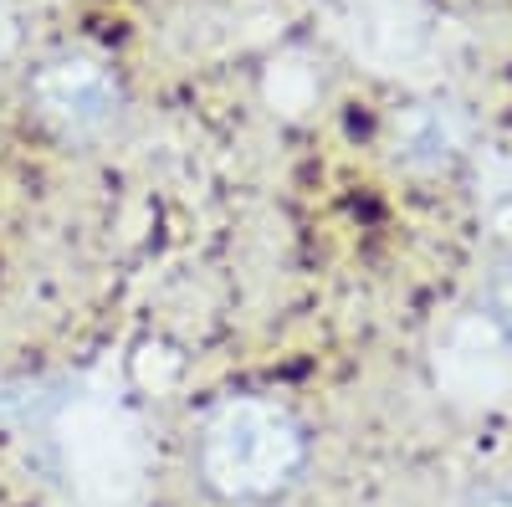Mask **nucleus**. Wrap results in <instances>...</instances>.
Returning a JSON list of instances; mask_svg holds the SVG:
<instances>
[{"label":"nucleus","mask_w":512,"mask_h":507,"mask_svg":"<svg viewBox=\"0 0 512 507\" xmlns=\"http://www.w3.org/2000/svg\"><path fill=\"white\" fill-rule=\"evenodd\" d=\"M200 482L226 502H267L308 467V431L287 405L236 395L216 405L195 441Z\"/></svg>","instance_id":"f257e3e1"},{"label":"nucleus","mask_w":512,"mask_h":507,"mask_svg":"<svg viewBox=\"0 0 512 507\" xmlns=\"http://www.w3.org/2000/svg\"><path fill=\"white\" fill-rule=\"evenodd\" d=\"M52 446L72 492L93 507H123L144 487L149 446L139 420L108 400H72L52 420Z\"/></svg>","instance_id":"f03ea898"},{"label":"nucleus","mask_w":512,"mask_h":507,"mask_svg":"<svg viewBox=\"0 0 512 507\" xmlns=\"http://www.w3.org/2000/svg\"><path fill=\"white\" fill-rule=\"evenodd\" d=\"M31 113L62 139H98L123 113V82L98 52H57L31 77Z\"/></svg>","instance_id":"7ed1b4c3"},{"label":"nucleus","mask_w":512,"mask_h":507,"mask_svg":"<svg viewBox=\"0 0 512 507\" xmlns=\"http://www.w3.org/2000/svg\"><path fill=\"white\" fill-rule=\"evenodd\" d=\"M466 369V385H502L512 374V267L492 272L472 323L461 328V349L451 354Z\"/></svg>","instance_id":"20e7f679"},{"label":"nucleus","mask_w":512,"mask_h":507,"mask_svg":"<svg viewBox=\"0 0 512 507\" xmlns=\"http://www.w3.org/2000/svg\"><path fill=\"white\" fill-rule=\"evenodd\" d=\"M395 144H400V159L436 169V164H446V159L456 154L461 134H456V123H451L441 108H410V113L395 123Z\"/></svg>","instance_id":"39448f33"},{"label":"nucleus","mask_w":512,"mask_h":507,"mask_svg":"<svg viewBox=\"0 0 512 507\" xmlns=\"http://www.w3.org/2000/svg\"><path fill=\"white\" fill-rule=\"evenodd\" d=\"M472 507H512V492H492V497H482V502H472Z\"/></svg>","instance_id":"423d86ee"}]
</instances>
